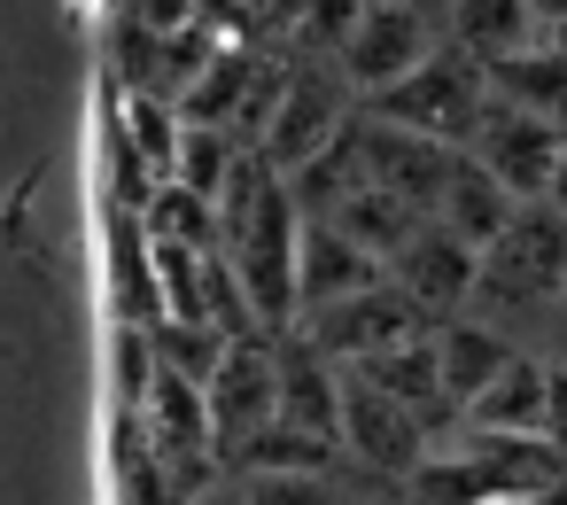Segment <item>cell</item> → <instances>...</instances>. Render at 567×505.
<instances>
[{"label": "cell", "mask_w": 567, "mask_h": 505, "mask_svg": "<svg viewBox=\"0 0 567 505\" xmlns=\"http://www.w3.org/2000/svg\"><path fill=\"white\" fill-rule=\"evenodd\" d=\"M141 226H148L156 241H195V249H218V241H226V210H218L203 187H187V179H164V187L148 195Z\"/></svg>", "instance_id": "ffe728a7"}, {"label": "cell", "mask_w": 567, "mask_h": 505, "mask_svg": "<svg viewBox=\"0 0 567 505\" xmlns=\"http://www.w3.org/2000/svg\"><path fill=\"white\" fill-rule=\"evenodd\" d=\"M489 505H536V497H528V489H505V497H489Z\"/></svg>", "instance_id": "484cf974"}, {"label": "cell", "mask_w": 567, "mask_h": 505, "mask_svg": "<svg viewBox=\"0 0 567 505\" xmlns=\"http://www.w3.org/2000/svg\"><path fill=\"white\" fill-rule=\"evenodd\" d=\"M381 280H389V265L365 241H350L334 218H311L303 226V319L311 311H334V303H350V296H365Z\"/></svg>", "instance_id": "8fae6325"}, {"label": "cell", "mask_w": 567, "mask_h": 505, "mask_svg": "<svg viewBox=\"0 0 567 505\" xmlns=\"http://www.w3.org/2000/svg\"><path fill=\"white\" fill-rule=\"evenodd\" d=\"M427 327H435V319H427L396 280H381V288H365V296H350V303L303 319V334H311L327 358H342V365H365V358H381V350H396V342H412V334H427Z\"/></svg>", "instance_id": "9c48e42d"}, {"label": "cell", "mask_w": 567, "mask_h": 505, "mask_svg": "<svg viewBox=\"0 0 567 505\" xmlns=\"http://www.w3.org/2000/svg\"><path fill=\"white\" fill-rule=\"evenodd\" d=\"M489 102H497L489 63H482V55H466L458 40H443L420 71H404L396 86H381L365 110H373V117H389V125H404V133H427V141L466 148V141H474V125L489 117Z\"/></svg>", "instance_id": "7a4b0ae2"}, {"label": "cell", "mask_w": 567, "mask_h": 505, "mask_svg": "<svg viewBox=\"0 0 567 505\" xmlns=\"http://www.w3.org/2000/svg\"><path fill=\"white\" fill-rule=\"evenodd\" d=\"M358 110H365V94L350 86V71H342L334 55H296V71H288V86H280V102H272L257 148L296 179L311 156H327V148L358 125Z\"/></svg>", "instance_id": "3957f363"}, {"label": "cell", "mask_w": 567, "mask_h": 505, "mask_svg": "<svg viewBox=\"0 0 567 505\" xmlns=\"http://www.w3.org/2000/svg\"><path fill=\"white\" fill-rule=\"evenodd\" d=\"M544 358H559V365H567V303H559V319H551V342H544Z\"/></svg>", "instance_id": "603a6c76"}, {"label": "cell", "mask_w": 567, "mask_h": 505, "mask_svg": "<svg viewBox=\"0 0 567 505\" xmlns=\"http://www.w3.org/2000/svg\"><path fill=\"white\" fill-rule=\"evenodd\" d=\"M551 40H559V48H567V24H559V32H551Z\"/></svg>", "instance_id": "4316f807"}, {"label": "cell", "mask_w": 567, "mask_h": 505, "mask_svg": "<svg viewBox=\"0 0 567 505\" xmlns=\"http://www.w3.org/2000/svg\"><path fill=\"white\" fill-rule=\"evenodd\" d=\"M203 396H210L218 451H226V466H234V458L280 420V334H234L226 358H218V373L203 381Z\"/></svg>", "instance_id": "5b68a950"}, {"label": "cell", "mask_w": 567, "mask_h": 505, "mask_svg": "<svg viewBox=\"0 0 567 505\" xmlns=\"http://www.w3.org/2000/svg\"><path fill=\"white\" fill-rule=\"evenodd\" d=\"M544 404H551V358L544 350H520L474 404H466V420L474 427H505V435H544ZM551 443V435H544Z\"/></svg>", "instance_id": "5bb4252c"}, {"label": "cell", "mask_w": 567, "mask_h": 505, "mask_svg": "<svg viewBox=\"0 0 567 505\" xmlns=\"http://www.w3.org/2000/svg\"><path fill=\"white\" fill-rule=\"evenodd\" d=\"M551 210H567V156H559V172H551V195H544Z\"/></svg>", "instance_id": "d4e9b609"}, {"label": "cell", "mask_w": 567, "mask_h": 505, "mask_svg": "<svg viewBox=\"0 0 567 505\" xmlns=\"http://www.w3.org/2000/svg\"><path fill=\"white\" fill-rule=\"evenodd\" d=\"M489 86H497L505 102H520V110L567 125V48H559V40H536V48L489 63Z\"/></svg>", "instance_id": "ac0fdd59"}, {"label": "cell", "mask_w": 567, "mask_h": 505, "mask_svg": "<svg viewBox=\"0 0 567 505\" xmlns=\"http://www.w3.org/2000/svg\"><path fill=\"white\" fill-rule=\"evenodd\" d=\"M117 141H125L133 156H148V164L172 179V172H179V141H187V102L125 86V102H117Z\"/></svg>", "instance_id": "d6986e66"}, {"label": "cell", "mask_w": 567, "mask_h": 505, "mask_svg": "<svg viewBox=\"0 0 567 505\" xmlns=\"http://www.w3.org/2000/svg\"><path fill=\"white\" fill-rule=\"evenodd\" d=\"M435 218L451 226V234H466L474 249H489L513 218H520V195L489 172V164H474L466 148H458V172H451V187H443V203H435Z\"/></svg>", "instance_id": "4fadbf2b"}, {"label": "cell", "mask_w": 567, "mask_h": 505, "mask_svg": "<svg viewBox=\"0 0 567 505\" xmlns=\"http://www.w3.org/2000/svg\"><path fill=\"white\" fill-rule=\"evenodd\" d=\"M528 342H513L497 319H482V311H458V319H443L435 327V358H443V381H451V396H458V412L520 358Z\"/></svg>", "instance_id": "7c38bea8"}, {"label": "cell", "mask_w": 567, "mask_h": 505, "mask_svg": "<svg viewBox=\"0 0 567 505\" xmlns=\"http://www.w3.org/2000/svg\"><path fill=\"white\" fill-rule=\"evenodd\" d=\"M443 40H451V32H443V17L412 9V0H365V17H358V32H350V48H342L334 63H342V71H350V86L373 102L381 86H396L404 71H420Z\"/></svg>", "instance_id": "8992f818"}, {"label": "cell", "mask_w": 567, "mask_h": 505, "mask_svg": "<svg viewBox=\"0 0 567 505\" xmlns=\"http://www.w3.org/2000/svg\"><path fill=\"white\" fill-rule=\"evenodd\" d=\"M187 505H249V489H241V474H218L203 497H187Z\"/></svg>", "instance_id": "7402d4cb"}, {"label": "cell", "mask_w": 567, "mask_h": 505, "mask_svg": "<svg viewBox=\"0 0 567 505\" xmlns=\"http://www.w3.org/2000/svg\"><path fill=\"white\" fill-rule=\"evenodd\" d=\"M327 218H334L350 241H365L381 265H389V257H396V249L427 226V210H420V203H404V195H396V187H381V179L350 187V195H342V210H327Z\"/></svg>", "instance_id": "e0dca14e"}, {"label": "cell", "mask_w": 567, "mask_h": 505, "mask_svg": "<svg viewBox=\"0 0 567 505\" xmlns=\"http://www.w3.org/2000/svg\"><path fill=\"white\" fill-rule=\"evenodd\" d=\"M443 435L404 404V396H389L373 373H358L350 365V389H342V451H350V466L365 474V482H389V489H404L420 466H427V451H435Z\"/></svg>", "instance_id": "277c9868"}, {"label": "cell", "mask_w": 567, "mask_h": 505, "mask_svg": "<svg viewBox=\"0 0 567 505\" xmlns=\"http://www.w3.org/2000/svg\"><path fill=\"white\" fill-rule=\"evenodd\" d=\"M117 24H133V32H195V24H210V0H117Z\"/></svg>", "instance_id": "44dd1931"}, {"label": "cell", "mask_w": 567, "mask_h": 505, "mask_svg": "<svg viewBox=\"0 0 567 505\" xmlns=\"http://www.w3.org/2000/svg\"><path fill=\"white\" fill-rule=\"evenodd\" d=\"M443 32H451L466 55H482V63H505V55L551 40L528 0H451V24H443Z\"/></svg>", "instance_id": "9a60e30c"}, {"label": "cell", "mask_w": 567, "mask_h": 505, "mask_svg": "<svg viewBox=\"0 0 567 505\" xmlns=\"http://www.w3.org/2000/svg\"><path fill=\"white\" fill-rule=\"evenodd\" d=\"M358 148H365V179H381V187H396L404 203H420L427 218H435V203H443V187H451V172H458V148L451 141H427V133H404V125H389V117H358Z\"/></svg>", "instance_id": "30bf717a"}, {"label": "cell", "mask_w": 567, "mask_h": 505, "mask_svg": "<svg viewBox=\"0 0 567 505\" xmlns=\"http://www.w3.org/2000/svg\"><path fill=\"white\" fill-rule=\"evenodd\" d=\"M466 156L489 164L520 203H544V195H551V172H559V156H567V125H551V117H536V110H520V102L497 94L489 117L474 125Z\"/></svg>", "instance_id": "52a82bcc"}, {"label": "cell", "mask_w": 567, "mask_h": 505, "mask_svg": "<svg viewBox=\"0 0 567 505\" xmlns=\"http://www.w3.org/2000/svg\"><path fill=\"white\" fill-rule=\"evenodd\" d=\"M249 505H365L389 482H365L358 466H257L241 474Z\"/></svg>", "instance_id": "2e32d148"}, {"label": "cell", "mask_w": 567, "mask_h": 505, "mask_svg": "<svg viewBox=\"0 0 567 505\" xmlns=\"http://www.w3.org/2000/svg\"><path fill=\"white\" fill-rule=\"evenodd\" d=\"M389 280L443 327V319H458V311H474V280H482V249L466 241V234H451L443 218H427L396 257H389Z\"/></svg>", "instance_id": "ba28073f"}, {"label": "cell", "mask_w": 567, "mask_h": 505, "mask_svg": "<svg viewBox=\"0 0 567 505\" xmlns=\"http://www.w3.org/2000/svg\"><path fill=\"white\" fill-rule=\"evenodd\" d=\"M528 9L544 17V32H559V24H567V0H528Z\"/></svg>", "instance_id": "cb8c5ba5"}, {"label": "cell", "mask_w": 567, "mask_h": 505, "mask_svg": "<svg viewBox=\"0 0 567 505\" xmlns=\"http://www.w3.org/2000/svg\"><path fill=\"white\" fill-rule=\"evenodd\" d=\"M559 303H567V210H551V203H520V218L482 249L474 311L497 319L513 342L544 350Z\"/></svg>", "instance_id": "6da1fadb"}]
</instances>
